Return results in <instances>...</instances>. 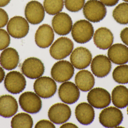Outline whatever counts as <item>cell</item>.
<instances>
[{
    "instance_id": "cell-1",
    "label": "cell",
    "mask_w": 128,
    "mask_h": 128,
    "mask_svg": "<svg viewBox=\"0 0 128 128\" xmlns=\"http://www.w3.org/2000/svg\"><path fill=\"white\" fill-rule=\"evenodd\" d=\"M72 35L74 41L84 44L89 41L94 35V29L92 23L85 20L76 22L72 26Z\"/></svg>"
},
{
    "instance_id": "cell-2",
    "label": "cell",
    "mask_w": 128,
    "mask_h": 128,
    "mask_svg": "<svg viewBox=\"0 0 128 128\" xmlns=\"http://www.w3.org/2000/svg\"><path fill=\"white\" fill-rule=\"evenodd\" d=\"M83 14L86 19L93 23L99 22L107 13L105 5L98 0H89L84 5Z\"/></svg>"
},
{
    "instance_id": "cell-3",
    "label": "cell",
    "mask_w": 128,
    "mask_h": 128,
    "mask_svg": "<svg viewBox=\"0 0 128 128\" xmlns=\"http://www.w3.org/2000/svg\"><path fill=\"white\" fill-rule=\"evenodd\" d=\"M123 119V114L122 111L114 107L105 108L99 115V122L105 127H116L122 123Z\"/></svg>"
},
{
    "instance_id": "cell-4",
    "label": "cell",
    "mask_w": 128,
    "mask_h": 128,
    "mask_svg": "<svg viewBox=\"0 0 128 128\" xmlns=\"http://www.w3.org/2000/svg\"><path fill=\"white\" fill-rule=\"evenodd\" d=\"M74 44L72 41L66 37L57 39L51 46L50 53L56 60H61L68 56L73 51Z\"/></svg>"
},
{
    "instance_id": "cell-5",
    "label": "cell",
    "mask_w": 128,
    "mask_h": 128,
    "mask_svg": "<svg viewBox=\"0 0 128 128\" xmlns=\"http://www.w3.org/2000/svg\"><path fill=\"white\" fill-rule=\"evenodd\" d=\"M51 73L54 80L58 82H64L72 78L74 74V68L69 62L62 60L54 65Z\"/></svg>"
},
{
    "instance_id": "cell-6",
    "label": "cell",
    "mask_w": 128,
    "mask_h": 128,
    "mask_svg": "<svg viewBox=\"0 0 128 128\" xmlns=\"http://www.w3.org/2000/svg\"><path fill=\"white\" fill-rule=\"evenodd\" d=\"M34 88L35 93L43 98L52 97L57 90V85L54 80L46 76L38 78L34 83Z\"/></svg>"
},
{
    "instance_id": "cell-7",
    "label": "cell",
    "mask_w": 128,
    "mask_h": 128,
    "mask_svg": "<svg viewBox=\"0 0 128 128\" xmlns=\"http://www.w3.org/2000/svg\"><path fill=\"white\" fill-rule=\"evenodd\" d=\"M19 103L24 111L31 114L39 112L42 107L40 98L32 92H26L22 94L19 98Z\"/></svg>"
},
{
    "instance_id": "cell-8",
    "label": "cell",
    "mask_w": 128,
    "mask_h": 128,
    "mask_svg": "<svg viewBox=\"0 0 128 128\" xmlns=\"http://www.w3.org/2000/svg\"><path fill=\"white\" fill-rule=\"evenodd\" d=\"M87 100L90 104L96 109H104L111 103L110 93L104 89L96 88L91 89L87 95Z\"/></svg>"
},
{
    "instance_id": "cell-9",
    "label": "cell",
    "mask_w": 128,
    "mask_h": 128,
    "mask_svg": "<svg viewBox=\"0 0 128 128\" xmlns=\"http://www.w3.org/2000/svg\"><path fill=\"white\" fill-rule=\"evenodd\" d=\"M7 29L10 35L15 38H22L28 34L29 30L28 21L22 17L16 16L11 18L7 24Z\"/></svg>"
},
{
    "instance_id": "cell-10",
    "label": "cell",
    "mask_w": 128,
    "mask_h": 128,
    "mask_svg": "<svg viewBox=\"0 0 128 128\" xmlns=\"http://www.w3.org/2000/svg\"><path fill=\"white\" fill-rule=\"evenodd\" d=\"M4 85L5 88L9 92L16 94L21 93L25 88L26 80L20 72L10 71L5 77Z\"/></svg>"
},
{
    "instance_id": "cell-11",
    "label": "cell",
    "mask_w": 128,
    "mask_h": 128,
    "mask_svg": "<svg viewBox=\"0 0 128 128\" xmlns=\"http://www.w3.org/2000/svg\"><path fill=\"white\" fill-rule=\"evenodd\" d=\"M21 70L22 73L28 78L36 79L43 75L45 67L40 59L31 57L24 61L22 64Z\"/></svg>"
},
{
    "instance_id": "cell-12",
    "label": "cell",
    "mask_w": 128,
    "mask_h": 128,
    "mask_svg": "<svg viewBox=\"0 0 128 128\" xmlns=\"http://www.w3.org/2000/svg\"><path fill=\"white\" fill-rule=\"evenodd\" d=\"M25 16L28 22L32 25H37L44 19L45 9L42 5L39 2L31 1L26 6Z\"/></svg>"
},
{
    "instance_id": "cell-13",
    "label": "cell",
    "mask_w": 128,
    "mask_h": 128,
    "mask_svg": "<svg viewBox=\"0 0 128 128\" xmlns=\"http://www.w3.org/2000/svg\"><path fill=\"white\" fill-rule=\"evenodd\" d=\"M71 113L69 106L63 103H57L50 108L48 116L51 121L60 124L67 121L70 119Z\"/></svg>"
},
{
    "instance_id": "cell-14",
    "label": "cell",
    "mask_w": 128,
    "mask_h": 128,
    "mask_svg": "<svg viewBox=\"0 0 128 128\" xmlns=\"http://www.w3.org/2000/svg\"><path fill=\"white\" fill-rule=\"evenodd\" d=\"M92 55L86 48L78 47L72 52L70 56L71 63L79 70L85 69L89 66L92 61Z\"/></svg>"
},
{
    "instance_id": "cell-15",
    "label": "cell",
    "mask_w": 128,
    "mask_h": 128,
    "mask_svg": "<svg viewBox=\"0 0 128 128\" xmlns=\"http://www.w3.org/2000/svg\"><path fill=\"white\" fill-rule=\"evenodd\" d=\"M91 68L96 76L103 78L110 73L112 68V64L107 56L103 55H98L92 59Z\"/></svg>"
},
{
    "instance_id": "cell-16",
    "label": "cell",
    "mask_w": 128,
    "mask_h": 128,
    "mask_svg": "<svg viewBox=\"0 0 128 128\" xmlns=\"http://www.w3.org/2000/svg\"><path fill=\"white\" fill-rule=\"evenodd\" d=\"M58 95L62 101L68 104L76 102L80 96V92L77 86L71 82L62 83L58 89Z\"/></svg>"
},
{
    "instance_id": "cell-17",
    "label": "cell",
    "mask_w": 128,
    "mask_h": 128,
    "mask_svg": "<svg viewBox=\"0 0 128 128\" xmlns=\"http://www.w3.org/2000/svg\"><path fill=\"white\" fill-rule=\"evenodd\" d=\"M52 24L56 33L60 35L69 34L73 26L72 20L70 16L67 13L61 12L54 17Z\"/></svg>"
},
{
    "instance_id": "cell-18",
    "label": "cell",
    "mask_w": 128,
    "mask_h": 128,
    "mask_svg": "<svg viewBox=\"0 0 128 128\" xmlns=\"http://www.w3.org/2000/svg\"><path fill=\"white\" fill-rule=\"evenodd\" d=\"M54 34L53 29L50 26L44 24L38 28L35 35L36 44L43 49L48 48L54 41Z\"/></svg>"
},
{
    "instance_id": "cell-19",
    "label": "cell",
    "mask_w": 128,
    "mask_h": 128,
    "mask_svg": "<svg viewBox=\"0 0 128 128\" xmlns=\"http://www.w3.org/2000/svg\"><path fill=\"white\" fill-rule=\"evenodd\" d=\"M108 58L116 64H125L128 62V47L122 44H115L109 49Z\"/></svg>"
},
{
    "instance_id": "cell-20",
    "label": "cell",
    "mask_w": 128,
    "mask_h": 128,
    "mask_svg": "<svg viewBox=\"0 0 128 128\" xmlns=\"http://www.w3.org/2000/svg\"><path fill=\"white\" fill-rule=\"evenodd\" d=\"M93 40L97 47L100 49L106 50L112 45L114 37L110 29L102 27L96 31L93 35Z\"/></svg>"
},
{
    "instance_id": "cell-21",
    "label": "cell",
    "mask_w": 128,
    "mask_h": 128,
    "mask_svg": "<svg viewBox=\"0 0 128 128\" xmlns=\"http://www.w3.org/2000/svg\"><path fill=\"white\" fill-rule=\"evenodd\" d=\"M75 116L78 121L82 124L88 125L94 121V110L90 104L82 102L78 104L75 110Z\"/></svg>"
},
{
    "instance_id": "cell-22",
    "label": "cell",
    "mask_w": 128,
    "mask_h": 128,
    "mask_svg": "<svg viewBox=\"0 0 128 128\" xmlns=\"http://www.w3.org/2000/svg\"><path fill=\"white\" fill-rule=\"evenodd\" d=\"M18 104L16 98L9 95L0 96V116L8 118L16 113L18 110Z\"/></svg>"
},
{
    "instance_id": "cell-23",
    "label": "cell",
    "mask_w": 128,
    "mask_h": 128,
    "mask_svg": "<svg viewBox=\"0 0 128 128\" xmlns=\"http://www.w3.org/2000/svg\"><path fill=\"white\" fill-rule=\"evenodd\" d=\"M18 53L13 48H6L0 55V64L3 68L8 70L16 68L19 62Z\"/></svg>"
},
{
    "instance_id": "cell-24",
    "label": "cell",
    "mask_w": 128,
    "mask_h": 128,
    "mask_svg": "<svg viewBox=\"0 0 128 128\" xmlns=\"http://www.w3.org/2000/svg\"><path fill=\"white\" fill-rule=\"evenodd\" d=\"M75 82L80 90L82 91H88L91 90L94 85V77L90 71L82 70L76 74Z\"/></svg>"
},
{
    "instance_id": "cell-25",
    "label": "cell",
    "mask_w": 128,
    "mask_h": 128,
    "mask_svg": "<svg viewBox=\"0 0 128 128\" xmlns=\"http://www.w3.org/2000/svg\"><path fill=\"white\" fill-rule=\"evenodd\" d=\"M112 100L114 105L120 109L128 105V89L124 86L118 85L113 89Z\"/></svg>"
},
{
    "instance_id": "cell-26",
    "label": "cell",
    "mask_w": 128,
    "mask_h": 128,
    "mask_svg": "<svg viewBox=\"0 0 128 128\" xmlns=\"http://www.w3.org/2000/svg\"><path fill=\"white\" fill-rule=\"evenodd\" d=\"M33 126V119L29 114L20 113L13 117L11 121L12 128H32Z\"/></svg>"
},
{
    "instance_id": "cell-27",
    "label": "cell",
    "mask_w": 128,
    "mask_h": 128,
    "mask_svg": "<svg viewBox=\"0 0 128 128\" xmlns=\"http://www.w3.org/2000/svg\"><path fill=\"white\" fill-rule=\"evenodd\" d=\"M114 20L121 25L128 24V3L123 2L117 5L112 13Z\"/></svg>"
},
{
    "instance_id": "cell-28",
    "label": "cell",
    "mask_w": 128,
    "mask_h": 128,
    "mask_svg": "<svg viewBox=\"0 0 128 128\" xmlns=\"http://www.w3.org/2000/svg\"><path fill=\"white\" fill-rule=\"evenodd\" d=\"M64 5V0H44V2L45 11L51 15H55L60 13Z\"/></svg>"
},
{
    "instance_id": "cell-29",
    "label": "cell",
    "mask_w": 128,
    "mask_h": 128,
    "mask_svg": "<svg viewBox=\"0 0 128 128\" xmlns=\"http://www.w3.org/2000/svg\"><path fill=\"white\" fill-rule=\"evenodd\" d=\"M114 80L119 84L128 83V65H121L117 66L112 73Z\"/></svg>"
},
{
    "instance_id": "cell-30",
    "label": "cell",
    "mask_w": 128,
    "mask_h": 128,
    "mask_svg": "<svg viewBox=\"0 0 128 128\" xmlns=\"http://www.w3.org/2000/svg\"><path fill=\"white\" fill-rule=\"evenodd\" d=\"M66 9L72 12H78L83 8L85 0H64Z\"/></svg>"
},
{
    "instance_id": "cell-31",
    "label": "cell",
    "mask_w": 128,
    "mask_h": 128,
    "mask_svg": "<svg viewBox=\"0 0 128 128\" xmlns=\"http://www.w3.org/2000/svg\"><path fill=\"white\" fill-rule=\"evenodd\" d=\"M10 37L8 32L0 29V50L5 49L10 43Z\"/></svg>"
},
{
    "instance_id": "cell-32",
    "label": "cell",
    "mask_w": 128,
    "mask_h": 128,
    "mask_svg": "<svg viewBox=\"0 0 128 128\" xmlns=\"http://www.w3.org/2000/svg\"><path fill=\"white\" fill-rule=\"evenodd\" d=\"M8 20L7 13L4 9L0 8V28L4 27L8 23Z\"/></svg>"
},
{
    "instance_id": "cell-33",
    "label": "cell",
    "mask_w": 128,
    "mask_h": 128,
    "mask_svg": "<svg viewBox=\"0 0 128 128\" xmlns=\"http://www.w3.org/2000/svg\"><path fill=\"white\" fill-rule=\"evenodd\" d=\"M54 125L50 121L47 120H42L39 121L35 125V128H54Z\"/></svg>"
},
{
    "instance_id": "cell-34",
    "label": "cell",
    "mask_w": 128,
    "mask_h": 128,
    "mask_svg": "<svg viewBox=\"0 0 128 128\" xmlns=\"http://www.w3.org/2000/svg\"><path fill=\"white\" fill-rule=\"evenodd\" d=\"M120 36L122 41L128 46V27L122 30L120 33Z\"/></svg>"
},
{
    "instance_id": "cell-35",
    "label": "cell",
    "mask_w": 128,
    "mask_h": 128,
    "mask_svg": "<svg viewBox=\"0 0 128 128\" xmlns=\"http://www.w3.org/2000/svg\"><path fill=\"white\" fill-rule=\"evenodd\" d=\"M105 6L107 7H113L116 5L119 0H100Z\"/></svg>"
},
{
    "instance_id": "cell-36",
    "label": "cell",
    "mask_w": 128,
    "mask_h": 128,
    "mask_svg": "<svg viewBox=\"0 0 128 128\" xmlns=\"http://www.w3.org/2000/svg\"><path fill=\"white\" fill-rule=\"evenodd\" d=\"M60 128H78V127L73 123H66L61 126Z\"/></svg>"
},
{
    "instance_id": "cell-37",
    "label": "cell",
    "mask_w": 128,
    "mask_h": 128,
    "mask_svg": "<svg viewBox=\"0 0 128 128\" xmlns=\"http://www.w3.org/2000/svg\"><path fill=\"white\" fill-rule=\"evenodd\" d=\"M5 76V72L2 67L0 66V83L4 80Z\"/></svg>"
},
{
    "instance_id": "cell-38",
    "label": "cell",
    "mask_w": 128,
    "mask_h": 128,
    "mask_svg": "<svg viewBox=\"0 0 128 128\" xmlns=\"http://www.w3.org/2000/svg\"><path fill=\"white\" fill-rule=\"evenodd\" d=\"M11 0H0V7L6 6L10 2Z\"/></svg>"
},
{
    "instance_id": "cell-39",
    "label": "cell",
    "mask_w": 128,
    "mask_h": 128,
    "mask_svg": "<svg viewBox=\"0 0 128 128\" xmlns=\"http://www.w3.org/2000/svg\"><path fill=\"white\" fill-rule=\"evenodd\" d=\"M124 1L125 2H128V0H122Z\"/></svg>"
},
{
    "instance_id": "cell-40",
    "label": "cell",
    "mask_w": 128,
    "mask_h": 128,
    "mask_svg": "<svg viewBox=\"0 0 128 128\" xmlns=\"http://www.w3.org/2000/svg\"><path fill=\"white\" fill-rule=\"evenodd\" d=\"M127 112H128V109H127Z\"/></svg>"
}]
</instances>
